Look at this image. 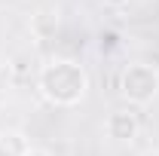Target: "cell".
<instances>
[{
    "mask_svg": "<svg viewBox=\"0 0 159 156\" xmlns=\"http://www.w3.org/2000/svg\"><path fill=\"white\" fill-rule=\"evenodd\" d=\"M37 89L55 107H74L89 92V74L74 58H52L40 67Z\"/></svg>",
    "mask_w": 159,
    "mask_h": 156,
    "instance_id": "6da1fadb",
    "label": "cell"
},
{
    "mask_svg": "<svg viewBox=\"0 0 159 156\" xmlns=\"http://www.w3.org/2000/svg\"><path fill=\"white\" fill-rule=\"evenodd\" d=\"M119 92L132 104H150L159 95V71L144 64V61L129 64L122 71V80H119Z\"/></svg>",
    "mask_w": 159,
    "mask_h": 156,
    "instance_id": "7a4b0ae2",
    "label": "cell"
},
{
    "mask_svg": "<svg viewBox=\"0 0 159 156\" xmlns=\"http://www.w3.org/2000/svg\"><path fill=\"white\" fill-rule=\"evenodd\" d=\"M104 132L110 141H119V144H132L141 132V122L132 110H110L107 119H104Z\"/></svg>",
    "mask_w": 159,
    "mask_h": 156,
    "instance_id": "3957f363",
    "label": "cell"
},
{
    "mask_svg": "<svg viewBox=\"0 0 159 156\" xmlns=\"http://www.w3.org/2000/svg\"><path fill=\"white\" fill-rule=\"evenodd\" d=\"M19 156H52L49 150H43V147H28V150H21Z\"/></svg>",
    "mask_w": 159,
    "mask_h": 156,
    "instance_id": "277c9868",
    "label": "cell"
},
{
    "mask_svg": "<svg viewBox=\"0 0 159 156\" xmlns=\"http://www.w3.org/2000/svg\"><path fill=\"white\" fill-rule=\"evenodd\" d=\"M141 156H159V150H147V153H141Z\"/></svg>",
    "mask_w": 159,
    "mask_h": 156,
    "instance_id": "5b68a950",
    "label": "cell"
},
{
    "mask_svg": "<svg viewBox=\"0 0 159 156\" xmlns=\"http://www.w3.org/2000/svg\"><path fill=\"white\" fill-rule=\"evenodd\" d=\"M110 3H122V0H110Z\"/></svg>",
    "mask_w": 159,
    "mask_h": 156,
    "instance_id": "8992f818",
    "label": "cell"
}]
</instances>
